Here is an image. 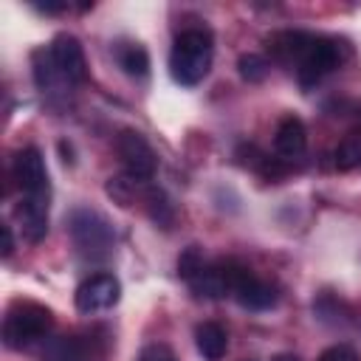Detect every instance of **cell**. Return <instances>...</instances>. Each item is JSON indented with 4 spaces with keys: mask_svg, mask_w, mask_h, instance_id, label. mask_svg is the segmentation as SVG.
Here are the masks:
<instances>
[{
    "mask_svg": "<svg viewBox=\"0 0 361 361\" xmlns=\"http://www.w3.org/2000/svg\"><path fill=\"white\" fill-rule=\"evenodd\" d=\"M11 172L23 195L17 206V220L23 226V234L31 243H39L48 234V200H51V183L42 152L37 147H23L14 155Z\"/></svg>",
    "mask_w": 361,
    "mask_h": 361,
    "instance_id": "obj_1",
    "label": "cell"
},
{
    "mask_svg": "<svg viewBox=\"0 0 361 361\" xmlns=\"http://www.w3.org/2000/svg\"><path fill=\"white\" fill-rule=\"evenodd\" d=\"M212 54H214V39L209 28H186L175 37L172 54H169V73L178 85H197L206 79L212 68Z\"/></svg>",
    "mask_w": 361,
    "mask_h": 361,
    "instance_id": "obj_2",
    "label": "cell"
},
{
    "mask_svg": "<svg viewBox=\"0 0 361 361\" xmlns=\"http://www.w3.org/2000/svg\"><path fill=\"white\" fill-rule=\"evenodd\" d=\"M54 327V313L39 302H14L3 319V344L8 350H23L45 338Z\"/></svg>",
    "mask_w": 361,
    "mask_h": 361,
    "instance_id": "obj_3",
    "label": "cell"
},
{
    "mask_svg": "<svg viewBox=\"0 0 361 361\" xmlns=\"http://www.w3.org/2000/svg\"><path fill=\"white\" fill-rule=\"evenodd\" d=\"M217 271L223 276V285H226V293L234 296L243 307L248 310H265L276 302V293L268 282H262L248 265H243L240 259H220L217 262Z\"/></svg>",
    "mask_w": 361,
    "mask_h": 361,
    "instance_id": "obj_4",
    "label": "cell"
},
{
    "mask_svg": "<svg viewBox=\"0 0 361 361\" xmlns=\"http://www.w3.org/2000/svg\"><path fill=\"white\" fill-rule=\"evenodd\" d=\"M68 231L76 251L87 259H104L116 243L110 223L93 209H76L68 217Z\"/></svg>",
    "mask_w": 361,
    "mask_h": 361,
    "instance_id": "obj_5",
    "label": "cell"
},
{
    "mask_svg": "<svg viewBox=\"0 0 361 361\" xmlns=\"http://www.w3.org/2000/svg\"><path fill=\"white\" fill-rule=\"evenodd\" d=\"M116 152L124 166V175L133 178L135 183H147L155 175V166H158L155 149L138 130H121L116 138Z\"/></svg>",
    "mask_w": 361,
    "mask_h": 361,
    "instance_id": "obj_6",
    "label": "cell"
},
{
    "mask_svg": "<svg viewBox=\"0 0 361 361\" xmlns=\"http://www.w3.org/2000/svg\"><path fill=\"white\" fill-rule=\"evenodd\" d=\"M341 65V48L336 39L330 37H316L313 45L307 48V54L302 56V62L296 65V79L302 87H313L319 85L327 73H333Z\"/></svg>",
    "mask_w": 361,
    "mask_h": 361,
    "instance_id": "obj_7",
    "label": "cell"
},
{
    "mask_svg": "<svg viewBox=\"0 0 361 361\" xmlns=\"http://www.w3.org/2000/svg\"><path fill=\"white\" fill-rule=\"evenodd\" d=\"M121 285L113 274H90L85 282H79L73 293V305L79 313H99L118 302Z\"/></svg>",
    "mask_w": 361,
    "mask_h": 361,
    "instance_id": "obj_8",
    "label": "cell"
},
{
    "mask_svg": "<svg viewBox=\"0 0 361 361\" xmlns=\"http://www.w3.org/2000/svg\"><path fill=\"white\" fill-rule=\"evenodd\" d=\"M51 56H54V62H56V68H59V73H62L65 82L79 85V82L87 79L85 48H82V42L73 34H65V31L56 34L54 42H51Z\"/></svg>",
    "mask_w": 361,
    "mask_h": 361,
    "instance_id": "obj_9",
    "label": "cell"
},
{
    "mask_svg": "<svg viewBox=\"0 0 361 361\" xmlns=\"http://www.w3.org/2000/svg\"><path fill=\"white\" fill-rule=\"evenodd\" d=\"M316 34L307 31H276L271 37H265V48L271 54V59L282 62V65H299L302 56L307 54V48L313 45Z\"/></svg>",
    "mask_w": 361,
    "mask_h": 361,
    "instance_id": "obj_10",
    "label": "cell"
},
{
    "mask_svg": "<svg viewBox=\"0 0 361 361\" xmlns=\"http://www.w3.org/2000/svg\"><path fill=\"white\" fill-rule=\"evenodd\" d=\"M274 149L282 161H296L307 149V130L299 116H282L274 133Z\"/></svg>",
    "mask_w": 361,
    "mask_h": 361,
    "instance_id": "obj_11",
    "label": "cell"
},
{
    "mask_svg": "<svg viewBox=\"0 0 361 361\" xmlns=\"http://www.w3.org/2000/svg\"><path fill=\"white\" fill-rule=\"evenodd\" d=\"M237 155H240V164L251 166V169L259 172L265 180H282V178L288 175V164H285L282 158H271L268 152L257 149L254 144H243V147L237 149Z\"/></svg>",
    "mask_w": 361,
    "mask_h": 361,
    "instance_id": "obj_12",
    "label": "cell"
},
{
    "mask_svg": "<svg viewBox=\"0 0 361 361\" xmlns=\"http://www.w3.org/2000/svg\"><path fill=\"white\" fill-rule=\"evenodd\" d=\"M195 344L206 361H220L228 350V336L217 322H203L195 330Z\"/></svg>",
    "mask_w": 361,
    "mask_h": 361,
    "instance_id": "obj_13",
    "label": "cell"
},
{
    "mask_svg": "<svg viewBox=\"0 0 361 361\" xmlns=\"http://www.w3.org/2000/svg\"><path fill=\"white\" fill-rule=\"evenodd\" d=\"M118 65L124 68V73H130L135 79H144L149 73V54L144 51V45L127 42V45L118 48Z\"/></svg>",
    "mask_w": 361,
    "mask_h": 361,
    "instance_id": "obj_14",
    "label": "cell"
},
{
    "mask_svg": "<svg viewBox=\"0 0 361 361\" xmlns=\"http://www.w3.org/2000/svg\"><path fill=\"white\" fill-rule=\"evenodd\" d=\"M333 158H336V166L344 169V172H350V169H361V133L347 135V138L336 147Z\"/></svg>",
    "mask_w": 361,
    "mask_h": 361,
    "instance_id": "obj_15",
    "label": "cell"
},
{
    "mask_svg": "<svg viewBox=\"0 0 361 361\" xmlns=\"http://www.w3.org/2000/svg\"><path fill=\"white\" fill-rule=\"evenodd\" d=\"M147 212H149V217H152L158 226H164V228H169L172 220H175V206L169 203V197L164 195V189H155V186L147 192Z\"/></svg>",
    "mask_w": 361,
    "mask_h": 361,
    "instance_id": "obj_16",
    "label": "cell"
},
{
    "mask_svg": "<svg viewBox=\"0 0 361 361\" xmlns=\"http://www.w3.org/2000/svg\"><path fill=\"white\" fill-rule=\"evenodd\" d=\"M268 68H271L268 59L259 56V54H243L237 59V71H240V76L245 82H262L268 76Z\"/></svg>",
    "mask_w": 361,
    "mask_h": 361,
    "instance_id": "obj_17",
    "label": "cell"
},
{
    "mask_svg": "<svg viewBox=\"0 0 361 361\" xmlns=\"http://www.w3.org/2000/svg\"><path fill=\"white\" fill-rule=\"evenodd\" d=\"M206 265H209V262L203 259L200 248H197V245H189V248L178 257V276H180V279H186V282H192V279H195Z\"/></svg>",
    "mask_w": 361,
    "mask_h": 361,
    "instance_id": "obj_18",
    "label": "cell"
},
{
    "mask_svg": "<svg viewBox=\"0 0 361 361\" xmlns=\"http://www.w3.org/2000/svg\"><path fill=\"white\" fill-rule=\"evenodd\" d=\"M42 358H48V361H79L82 358V353H79V347H76V338H54L51 344H48V350L42 353Z\"/></svg>",
    "mask_w": 361,
    "mask_h": 361,
    "instance_id": "obj_19",
    "label": "cell"
},
{
    "mask_svg": "<svg viewBox=\"0 0 361 361\" xmlns=\"http://www.w3.org/2000/svg\"><path fill=\"white\" fill-rule=\"evenodd\" d=\"M133 192H135V180L133 178H110V183H107V195L116 197L118 206H130L133 203Z\"/></svg>",
    "mask_w": 361,
    "mask_h": 361,
    "instance_id": "obj_20",
    "label": "cell"
},
{
    "mask_svg": "<svg viewBox=\"0 0 361 361\" xmlns=\"http://www.w3.org/2000/svg\"><path fill=\"white\" fill-rule=\"evenodd\" d=\"M319 361H361V355L350 344H333L319 355Z\"/></svg>",
    "mask_w": 361,
    "mask_h": 361,
    "instance_id": "obj_21",
    "label": "cell"
},
{
    "mask_svg": "<svg viewBox=\"0 0 361 361\" xmlns=\"http://www.w3.org/2000/svg\"><path fill=\"white\" fill-rule=\"evenodd\" d=\"M138 361H178V355L166 344H149V347L141 350Z\"/></svg>",
    "mask_w": 361,
    "mask_h": 361,
    "instance_id": "obj_22",
    "label": "cell"
},
{
    "mask_svg": "<svg viewBox=\"0 0 361 361\" xmlns=\"http://www.w3.org/2000/svg\"><path fill=\"white\" fill-rule=\"evenodd\" d=\"M14 251V237H11V228L3 226V257H8Z\"/></svg>",
    "mask_w": 361,
    "mask_h": 361,
    "instance_id": "obj_23",
    "label": "cell"
},
{
    "mask_svg": "<svg viewBox=\"0 0 361 361\" xmlns=\"http://www.w3.org/2000/svg\"><path fill=\"white\" fill-rule=\"evenodd\" d=\"M37 8H39V11H51V14H54V11H65L68 6H65V3H39Z\"/></svg>",
    "mask_w": 361,
    "mask_h": 361,
    "instance_id": "obj_24",
    "label": "cell"
},
{
    "mask_svg": "<svg viewBox=\"0 0 361 361\" xmlns=\"http://www.w3.org/2000/svg\"><path fill=\"white\" fill-rule=\"evenodd\" d=\"M274 361H299V358H296V355H290V353H282V355H276Z\"/></svg>",
    "mask_w": 361,
    "mask_h": 361,
    "instance_id": "obj_25",
    "label": "cell"
}]
</instances>
